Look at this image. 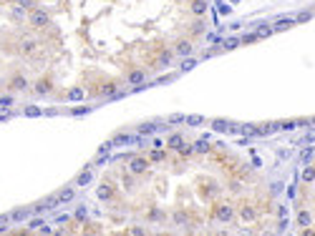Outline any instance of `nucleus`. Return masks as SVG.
<instances>
[{
	"instance_id": "nucleus-1",
	"label": "nucleus",
	"mask_w": 315,
	"mask_h": 236,
	"mask_svg": "<svg viewBox=\"0 0 315 236\" xmlns=\"http://www.w3.org/2000/svg\"><path fill=\"white\" fill-rule=\"evenodd\" d=\"M30 93L33 96H38V98H50L56 93V78L46 73V76H38L36 81L30 83Z\"/></svg>"
},
{
	"instance_id": "nucleus-2",
	"label": "nucleus",
	"mask_w": 315,
	"mask_h": 236,
	"mask_svg": "<svg viewBox=\"0 0 315 236\" xmlns=\"http://www.w3.org/2000/svg\"><path fill=\"white\" fill-rule=\"evenodd\" d=\"M212 216H215V221H219V224H232L237 219V209H235L232 201H217V198H215Z\"/></svg>"
},
{
	"instance_id": "nucleus-3",
	"label": "nucleus",
	"mask_w": 315,
	"mask_h": 236,
	"mask_svg": "<svg viewBox=\"0 0 315 236\" xmlns=\"http://www.w3.org/2000/svg\"><path fill=\"white\" fill-rule=\"evenodd\" d=\"M25 21H28V25L33 30H48L50 25H53L50 23V13L43 10V8H30L28 15H25Z\"/></svg>"
},
{
	"instance_id": "nucleus-4",
	"label": "nucleus",
	"mask_w": 315,
	"mask_h": 236,
	"mask_svg": "<svg viewBox=\"0 0 315 236\" xmlns=\"http://www.w3.org/2000/svg\"><path fill=\"white\" fill-rule=\"evenodd\" d=\"M235 209H237V219L242 224H255L260 219V209L252 201H240V204H235Z\"/></svg>"
},
{
	"instance_id": "nucleus-5",
	"label": "nucleus",
	"mask_w": 315,
	"mask_h": 236,
	"mask_svg": "<svg viewBox=\"0 0 315 236\" xmlns=\"http://www.w3.org/2000/svg\"><path fill=\"white\" fill-rule=\"evenodd\" d=\"M126 163H129L126 171H129V173H134V176H146V173H149V169H151V161H149L146 156H142V153H134Z\"/></svg>"
},
{
	"instance_id": "nucleus-6",
	"label": "nucleus",
	"mask_w": 315,
	"mask_h": 236,
	"mask_svg": "<svg viewBox=\"0 0 315 236\" xmlns=\"http://www.w3.org/2000/svg\"><path fill=\"white\" fill-rule=\"evenodd\" d=\"M171 53H174L177 58H189V56H194V41H192L189 35H184V38H174Z\"/></svg>"
},
{
	"instance_id": "nucleus-7",
	"label": "nucleus",
	"mask_w": 315,
	"mask_h": 236,
	"mask_svg": "<svg viewBox=\"0 0 315 236\" xmlns=\"http://www.w3.org/2000/svg\"><path fill=\"white\" fill-rule=\"evenodd\" d=\"M5 86H8L10 93H28L30 90V81H28L25 73H21V70H15V73L5 81Z\"/></svg>"
},
{
	"instance_id": "nucleus-8",
	"label": "nucleus",
	"mask_w": 315,
	"mask_h": 236,
	"mask_svg": "<svg viewBox=\"0 0 315 236\" xmlns=\"http://www.w3.org/2000/svg\"><path fill=\"white\" fill-rule=\"evenodd\" d=\"M169 224L171 226H177V229H189V226H194V221H192V211L189 209H174L169 214Z\"/></svg>"
},
{
	"instance_id": "nucleus-9",
	"label": "nucleus",
	"mask_w": 315,
	"mask_h": 236,
	"mask_svg": "<svg viewBox=\"0 0 315 236\" xmlns=\"http://www.w3.org/2000/svg\"><path fill=\"white\" fill-rule=\"evenodd\" d=\"M199 196H202V201H215V198L219 196V191H222V186L217 184V181H212V178H204V181H199Z\"/></svg>"
},
{
	"instance_id": "nucleus-10",
	"label": "nucleus",
	"mask_w": 315,
	"mask_h": 236,
	"mask_svg": "<svg viewBox=\"0 0 315 236\" xmlns=\"http://www.w3.org/2000/svg\"><path fill=\"white\" fill-rule=\"evenodd\" d=\"M38 48H41V43H38V38H33V35L18 41V53H21L23 58H33L38 53Z\"/></svg>"
},
{
	"instance_id": "nucleus-11",
	"label": "nucleus",
	"mask_w": 315,
	"mask_h": 236,
	"mask_svg": "<svg viewBox=\"0 0 315 236\" xmlns=\"http://www.w3.org/2000/svg\"><path fill=\"white\" fill-rule=\"evenodd\" d=\"M119 86H121L119 81H103L98 88H94V96L101 98V101H103V98H111L114 93H119Z\"/></svg>"
},
{
	"instance_id": "nucleus-12",
	"label": "nucleus",
	"mask_w": 315,
	"mask_h": 236,
	"mask_svg": "<svg viewBox=\"0 0 315 236\" xmlns=\"http://www.w3.org/2000/svg\"><path fill=\"white\" fill-rule=\"evenodd\" d=\"M187 33H189V38L192 41H199L207 35V23H204V18H194L189 25H187Z\"/></svg>"
},
{
	"instance_id": "nucleus-13",
	"label": "nucleus",
	"mask_w": 315,
	"mask_h": 236,
	"mask_svg": "<svg viewBox=\"0 0 315 236\" xmlns=\"http://www.w3.org/2000/svg\"><path fill=\"white\" fill-rule=\"evenodd\" d=\"M96 198H98V201H103V204L114 201V198H116V186L109 184V181H103L101 186H96Z\"/></svg>"
},
{
	"instance_id": "nucleus-14",
	"label": "nucleus",
	"mask_w": 315,
	"mask_h": 236,
	"mask_svg": "<svg viewBox=\"0 0 315 236\" xmlns=\"http://www.w3.org/2000/svg\"><path fill=\"white\" fill-rule=\"evenodd\" d=\"M124 83H126V86H144V83H146V70H144V68H131V70H126Z\"/></svg>"
},
{
	"instance_id": "nucleus-15",
	"label": "nucleus",
	"mask_w": 315,
	"mask_h": 236,
	"mask_svg": "<svg viewBox=\"0 0 315 236\" xmlns=\"http://www.w3.org/2000/svg\"><path fill=\"white\" fill-rule=\"evenodd\" d=\"M192 149H194V153H197V156H209V153L215 151V146L209 143V138H207V136L197 138L194 143H192Z\"/></svg>"
},
{
	"instance_id": "nucleus-16",
	"label": "nucleus",
	"mask_w": 315,
	"mask_h": 236,
	"mask_svg": "<svg viewBox=\"0 0 315 236\" xmlns=\"http://www.w3.org/2000/svg\"><path fill=\"white\" fill-rule=\"evenodd\" d=\"M56 196H58V206H63V204H73L76 196H78V193H76V184H73V186H63Z\"/></svg>"
},
{
	"instance_id": "nucleus-17",
	"label": "nucleus",
	"mask_w": 315,
	"mask_h": 236,
	"mask_svg": "<svg viewBox=\"0 0 315 236\" xmlns=\"http://www.w3.org/2000/svg\"><path fill=\"white\" fill-rule=\"evenodd\" d=\"M209 10V3L207 0H189V13L194 18H204V13Z\"/></svg>"
},
{
	"instance_id": "nucleus-18",
	"label": "nucleus",
	"mask_w": 315,
	"mask_h": 236,
	"mask_svg": "<svg viewBox=\"0 0 315 236\" xmlns=\"http://www.w3.org/2000/svg\"><path fill=\"white\" fill-rule=\"evenodd\" d=\"M66 101H71V103H78V101H83L86 98V88H81V86H71L66 90V96H63Z\"/></svg>"
},
{
	"instance_id": "nucleus-19",
	"label": "nucleus",
	"mask_w": 315,
	"mask_h": 236,
	"mask_svg": "<svg viewBox=\"0 0 315 236\" xmlns=\"http://www.w3.org/2000/svg\"><path fill=\"white\" fill-rule=\"evenodd\" d=\"M292 25H295V15H280L275 21V25H272V30H288Z\"/></svg>"
},
{
	"instance_id": "nucleus-20",
	"label": "nucleus",
	"mask_w": 315,
	"mask_h": 236,
	"mask_svg": "<svg viewBox=\"0 0 315 236\" xmlns=\"http://www.w3.org/2000/svg\"><path fill=\"white\" fill-rule=\"evenodd\" d=\"M91 181H94V169H81L78 176H76V186L83 189V186H89Z\"/></svg>"
},
{
	"instance_id": "nucleus-21",
	"label": "nucleus",
	"mask_w": 315,
	"mask_h": 236,
	"mask_svg": "<svg viewBox=\"0 0 315 236\" xmlns=\"http://www.w3.org/2000/svg\"><path fill=\"white\" fill-rule=\"evenodd\" d=\"M146 158L151 161V166H156V163H164V161H167V149H149Z\"/></svg>"
},
{
	"instance_id": "nucleus-22",
	"label": "nucleus",
	"mask_w": 315,
	"mask_h": 236,
	"mask_svg": "<svg viewBox=\"0 0 315 236\" xmlns=\"http://www.w3.org/2000/svg\"><path fill=\"white\" fill-rule=\"evenodd\" d=\"M167 219V214L159 209V206H151L149 211H146V221H151V224H162Z\"/></svg>"
},
{
	"instance_id": "nucleus-23",
	"label": "nucleus",
	"mask_w": 315,
	"mask_h": 236,
	"mask_svg": "<svg viewBox=\"0 0 315 236\" xmlns=\"http://www.w3.org/2000/svg\"><path fill=\"white\" fill-rule=\"evenodd\" d=\"M23 116H25V118H41V116H43V108L36 106V103H25V106H23Z\"/></svg>"
},
{
	"instance_id": "nucleus-24",
	"label": "nucleus",
	"mask_w": 315,
	"mask_h": 236,
	"mask_svg": "<svg viewBox=\"0 0 315 236\" xmlns=\"http://www.w3.org/2000/svg\"><path fill=\"white\" fill-rule=\"evenodd\" d=\"M33 216V209H13L10 211V221H28Z\"/></svg>"
},
{
	"instance_id": "nucleus-25",
	"label": "nucleus",
	"mask_w": 315,
	"mask_h": 236,
	"mask_svg": "<svg viewBox=\"0 0 315 236\" xmlns=\"http://www.w3.org/2000/svg\"><path fill=\"white\" fill-rule=\"evenodd\" d=\"M156 131H159V126H156L154 121H149V123H142V126H139V129H136V133H139V136H151V133H156Z\"/></svg>"
},
{
	"instance_id": "nucleus-26",
	"label": "nucleus",
	"mask_w": 315,
	"mask_h": 236,
	"mask_svg": "<svg viewBox=\"0 0 315 236\" xmlns=\"http://www.w3.org/2000/svg\"><path fill=\"white\" fill-rule=\"evenodd\" d=\"M174 151H177V156H179V158H189V156H194V149H192V143H187V141H182Z\"/></svg>"
},
{
	"instance_id": "nucleus-27",
	"label": "nucleus",
	"mask_w": 315,
	"mask_h": 236,
	"mask_svg": "<svg viewBox=\"0 0 315 236\" xmlns=\"http://www.w3.org/2000/svg\"><path fill=\"white\" fill-rule=\"evenodd\" d=\"M300 178H303V184H313V181H315V166H313V163H305Z\"/></svg>"
},
{
	"instance_id": "nucleus-28",
	"label": "nucleus",
	"mask_w": 315,
	"mask_h": 236,
	"mask_svg": "<svg viewBox=\"0 0 315 236\" xmlns=\"http://www.w3.org/2000/svg\"><path fill=\"white\" fill-rule=\"evenodd\" d=\"M255 33H257V38H270L275 30L270 28V23H257L255 25Z\"/></svg>"
},
{
	"instance_id": "nucleus-29",
	"label": "nucleus",
	"mask_w": 315,
	"mask_h": 236,
	"mask_svg": "<svg viewBox=\"0 0 315 236\" xmlns=\"http://www.w3.org/2000/svg\"><path fill=\"white\" fill-rule=\"evenodd\" d=\"M297 224H300L303 229H308V226H313V214L310 211H297Z\"/></svg>"
},
{
	"instance_id": "nucleus-30",
	"label": "nucleus",
	"mask_w": 315,
	"mask_h": 236,
	"mask_svg": "<svg viewBox=\"0 0 315 236\" xmlns=\"http://www.w3.org/2000/svg\"><path fill=\"white\" fill-rule=\"evenodd\" d=\"M171 58H174V53H171V50H162V53H159V58H156V68H167V65L171 63Z\"/></svg>"
},
{
	"instance_id": "nucleus-31",
	"label": "nucleus",
	"mask_w": 315,
	"mask_h": 236,
	"mask_svg": "<svg viewBox=\"0 0 315 236\" xmlns=\"http://www.w3.org/2000/svg\"><path fill=\"white\" fill-rule=\"evenodd\" d=\"M189 129H197V126H202V123H207V118L202 116V113H192V116H187V121H184Z\"/></svg>"
},
{
	"instance_id": "nucleus-32",
	"label": "nucleus",
	"mask_w": 315,
	"mask_h": 236,
	"mask_svg": "<svg viewBox=\"0 0 315 236\" xmlns=\"http://www.w3.org/2000/svg\"><path fill=\"white\" fill-rule=\"evenodd\" d=\"M182 141H184V136H182V133H169V138L164 141V146L174 151V149H177V146H179V143H182Z\"/></svg>"
},
{
	"instance_id": "nucleus-33",
	"label": "nucleus",
	"mask_w": 315,
	"mask_h": 236,
	"mask_svg": "<svg viewBox=\"0 0 315 236\" xmlns=\"http://www.w3.org/2000/svg\"><path fill=\"white\" fill-rule=\"evenodd\" d=\"M242 43H240V35H230V38H224L222 41V48L224 50H235V48H240Z\"/></svg>"
},
{
	"instance_id": "nucleus-34",
	"label": "nucleus",
	"mask_w": 315,
	"mask_h": 236,
	"mask_svg": "<svg viewBox=\"0 0 315 236\" xmlns=\"http://www.w3.org/2000/svg\"><path fill=\"white\" fill-rule=\"evenodd\" d=\"M212 129L219 131V133H227V131H230V121H224V118H212Z\"/></svg>"
},
{
	"instance_id": "nucleus-35",
	"label": "nucleus",
	"mask_w": 315,
	"mask_h": 236,
	"mask_svg": "<svg viewBox=\"0 0 315 236\" xmlns=\"http://www.w3.org/2000/svg\"><path fill=\"white\" fill-rule=\"evenodd\" d=\"M121 184H124V189H126V191H134V189H136V176L126 171V173H124V178H121Z\"/></svg>"
},
{
	"instance_id": "nucleus-36",
	"label": "nucleus",
	"mask_w": 315,
	"mask_h": 236,
	"mask_svg": "<svg viewBox=\"0 0 315 236\" xmlns=\"http://www.w3.org/2000/svg\"><path fill=\"white\" fill-rule=\"evenodd\" d=\"M227 189H230V193H242V189H244V181L237 176V178H232L230 184H227Z\"/></svg>"
},
{
	"instance_id": "nucleus-37",
	"label": "nucleus",
	"mask_w": 315,
	"mask_h": 236,
	"mask_svg": "<svg viewBox=\"0 0 315 236\" xmlns=\"http://www.w3.org/2000/svg\"><path fill=\"white\" fill-rule=\"evenodd\" d=\"M131 141H134V136H129V133H116V136L111 138L114 146H124V143H131Z\"/></svg>"
},
{
	"instance_id": "nucleus-38",
	"label": "nucleus",
	"mask_w": 315,
	"mask_h": 236,
	"mask_svg": "<svg viewBox=\"0 0 315 236\" xmlns=\"http://www.w3.org/2000/svg\"><path fill=\"white\" fill-rule=\"evenodd\" d=\"M199 63V58H194V56H189V58H182V73H187V70H192V68H194Z\"/></svg>"
},
{
	"instance_id": "nucleus-39",
	"label": "nucleus",
	"mask_w": 315,
	"mask_h": 236,
	"mask_svg": "<svg viewBox=\"0 0 315 236\" xmlns=\"http://www.w3.org/2000/svg\"><path fill=\"white\" fill-rule=\"evenodd\" d=\"M86 216H89V209H86V206H76V211H73V221L83 224V221H86Z\"/></svg>"
},
{
	"instance_id": "nucleus-40",
	"label": "nucleus",
	"mask_w": 315,
	"mask_h": 236,
	"mask_svg": "<svg viewBox=\"0 0 315 236\" xmlns=\"http://www.w3.org/2000/svg\"><path fill=\"white\" fill-rule=\"evenodd\" d=\"M10 106H15V96L13 93H3V96H0V108L5 111V108H10Z\"/></svg>"
},
{
	"instance_id": "nucleus-41",
	"label": "nucleus",
	"mask_w": 315,
	"mask_h": 236,
	"mask_svg": "<svg viewBox=\"0 0 315 236\" xmlns=\"http://www.w3.org/2000/svg\"><path fill=\"white\" fill-rule=\"evenodd\" d=\"M255 41H260L257 33H242V35H240V43H242V45H250V43H255Z\"/></svg>"
},
{
	"instance_id": "nucleus-42",
	"label": "nucleus",
	"mask_w": 315,
	"mask_h": 236,
	"mask_svg": "<svg viewBox=\"0 0 315 236\" xmlns=\"http://www.w3.org/2000/svg\"><path fill=\"white\" fill-rule=\"evenodd\" d=\"M126 234H129V236H146L149 231H146V226H129Z\"/></svg>"
},
{
	"instance_id": "nucleus-43",
	"label": "nucleus",
	"mask_w": 315,
	"mask_h": 236,
	"mask_svg": "<svg viewBox=\"0 0 315 236\" xmlns=\"http://www.w3.org/2000/svg\"><path fill=\"white\" fill-rule=\"evenodd\" d=\"M94 111V106H81V108H71V116H86V113H91Z\"/></svg>"
},
{
	"instance_id": "nucleus-44",
	"label": "nucleus",
	"mask_w": 315,
	"mask_h": 236,
	"mask_svg": "<svg viewBox=\"0 0 315 236\" xmlns=\"http://www.w3.org/2000/svg\"><path fill=\"white\" fill-rule=\"evenodd\" d=\"M310 18H313V10H303V13H297V15H295V23H300V25H303V23H308V21H310Z\"/></svg>"
},
{
	"instance_id": "nucleus-45",
	"label": "nucleus",
	"mask_w": 315,
	"mask_h": 236,
	"mask_svg": "<svg viewBox=\"0 0 315 236\" xmlns=\"http://www.w3.org/2000/svg\"><path fill=\"white\" fill-rule=\"evenodd\" d=\"M295 121H277V131H292Z\"/></svg>"
},
{
	"instance_id": "nucleus-46",
	"label": "nucleus",
	"mask_w": 315,
	"mask_h": 236,
	"mask_svg": "<svg viewBox=\"0 0 315 236\" xmlns=\"http://www.w3.org/2000/svg\"><path fill=\"white\" fill-rule=\"evenodd\" d=\"M313 153H315V149H305V151H300V163H303V166H305V163H310Z\"/></svg>"
},
{
	"instance_id": "nucleus-47",
	"label": "nucleus",
	"mask_w": 315,
	"mask_h": 236,
	"mask_svg": "<svg viewBox=\"0 0 315 236\" xmlns=\"http://www.w3.org/2000/svg\"><path fill=\"white\" fill-rule=\"evenodd\" d=\"M43 224H46L43 219H30V221H28V231H38Z\"/></svg>"
},
{
	"instance_id": "nucleus-48",
	"label": "nucleus",
	"mask_w": 315,
	"mask_h": 236,
	"mask_svg": "<svg viewBox=\"0 0 315 236\" xmlns=\"http://www.w3.org/2000/svg\"><path fill=\"white\" fill-rule=\"evenodd\" d=\"M184 121H187L184 113H171V116L167 118V123H184Z\"/></svg>"
},
{
	"instance_id": "nucleus-49",
	"label": "nucleus",
	"mask_w": 315,
	"mask_h": 236,
	"mask_svg": "<svg viewBox=\"0 0 315 236\" xmlns=\"http://www.w3.org/2000/svg\"><path fill=\"white\" fill-rule=\"evenodd\" d=\"M111 149H114V143H111V141L101 143V149H98V156H106V153H111Z\"/></svg>"
},
{
	"instance_id": "nucleus-50",
	"label": "nucleus",
	"mask_w": 315,
	"mask_h": 236,
	"mask_svg": "<svg viewBox=\"0 0 315 236\" xmlns=\"http://www.w3.org/2000/svg\"><path fill=\"white\" fill-rule=\"evenodd\" d=\"M73 221V216H68V214H58L56 216V224H71Z\"/></svg>"
},
{
	"instance_id": "nucleus-51",
	"label": "nucleus",
	"mask_w": 315,
	"mask_h": 236,
	"mask_svg": "<svg viewBox=\"0 0 315 236\" xmlns=\"http://www.w3.org/2000/svg\"><path fill=\"white\" fill-rule=\"evenodd\" d=\"M283 231H288V219H285V216H280V221H277V234H283Z\"/></svg>"
},
{
	"instance_id": "nucleus-52",
	"label": "nucleus",
	"mask_w": 315,
	"mask_h": 236,
	"mask_svg": "<svg viewBox=\"0 0 315 236\" xmlns=\"http://www.w3.org/2000/svg\"><path fill=\"white\" fill-rule=\"evenodd\" d=\"M283 186H285L283 181H272V184H270V191H272V193H280V191H283Z\"/></svg>"
},
{
	"instance_id": "nucleus-53",
	"label": "nucleus",
	"mask_w": 315,
	"mask_h": 236,
	"mask_svg": "<svg viewBox=\"0 0 315 236\" xmlns=\"http://www.w3.org/2000/svg\"><path fill=\"white\" fill-rule=\"evenodd\" d=\"M310 126V118H297L295 121V129H308Z\"/></svg>"
},
{
	"instance_id": "nucleus-54",
	"label": "nucleus",
	"mask_w": 315,
	"mask_h": 236,
	"mask_svg": "<svg viewBox=\"0 0 315 236\" xmlns=\"http://www.w3.org/2000/svg\"><path fill=\"white\" fill-rule=\"evenodd\" d=\"M217 5H219V13H222V15H230V10H232V8L227 5V3H222V0H217Z\"/></svg>"
},
{
	"instance_id": "nucleus-55",
	"label": "nucleus",
	"mask_w": 315,
	"mask_h": 236,
	"mask_svg": "<svg viewBox=\"0 0 315 236\" xmlns=\"http://www.w3.org/2000/svg\"><path fill=\"white\" fill-rule=\"evenodd\" d=\"M275 214H277V216H288V206H285V204H277V206H275Z\"/></svg>"
},
{
	"instance_id": "nucleus-56",
	"label": "nucleus",
	"mask_w": 315,
	"mask_h": 236,
	"mask_svg": "<svg viewBox=\"0 0 315 236\" xmlns=\"http://www.w3.org/2000/svg\"><path fill=\"white\" fill-rule=\"evenodd\" d=\"M151 149H167V146H164L162 138H154V141H151Z\"/></svg>"
},
{
	"instance_id": "nucleus-57",
	"label": "nucleus",
	"mask_w": 315,
	"mask_h": 236,
	"mask_svg": "<svg viewBox=\"0 0 315 236\" xmlns=\"http://www.w3.org/2000/svg\"><path fill=\"white\" fill-rule=\"evenodd\" d=\"M13 18H15V21H23L25 15H23V10H21V8H13Z\"/></svg>"
},
{
	"instance_id": "nucleus-58",
	"label": "nucleus",
	"mask_w": 315,
	"mask_h": 236,
	"mask_svg": "<svg viewBox=\"0 0 315 236\" xmlns=\"http://www.w3.org/2000/svg\"><path fill=\"white\" fill-rule=\"evenodd\" d=\"M207 41H209V43H222V38H219V35H215V33H209Z\"/></svg>"
},
{
	"instance_id": "nucleus-59",
	"label": "nucleus",
	"mask_w": 315,
	"mask_h": 236,
	"mask_svg": "<svg viewBox=\"0 0 315 236\" xmlns=\"http://www.w3.org/2000/svg\"><path fill=\"white\" fill-rule=\"evenodd\" d=\"M10 221V214H3V216H0V226H5Z\"/></svg>"
},
{
	"instance_id": "nucleus-60",
	"label": "nucleus",
	"mask_w": 315,
	"mask_h": 236,
	"mask_svg": "<svg viewBox=\"0 0 315 236\" xmlns=\"http://www.w3.org/2000/svg\"><path fill=\"white\" fill-rule=\"evenodd\" d=\"M38 231H41V234H53V229H50V226H46V224H43Z\"/></svg>"
},
{
	"instance_id": "nucleus-61",
	"label": "nucleus",
	"mask_w": 315,
	"mask_h": 236,
	"mask_svg": "<svg viewBox=\"0 0 315 236\" xmlns=\"http://www.w3.org/2000/svg\"><path fill=\"white\" fill-rule=\"evenodd\" d=\"M310 126H315V116H313V118H310Z\"/></svg>"
},
{
	"instance_id": "nucleus-62",
	"label": "nucleus",
	"mask_w": 315,
	"mask_h": 236,
	"mask_svg": "<svg viewBox=\"0 0 315 236\" xmlns=\"http://www.w3.org/2000/svg\"><path fill=\"white\" fill-rule=\"evenodd\" d=\"M8 3H13V0H8Z\"/></svg>"
}]
</instances>
